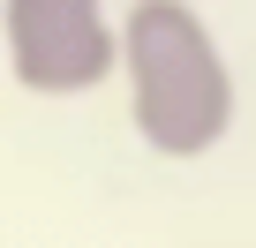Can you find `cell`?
<instances>
[{"label":"cell","mask_w":256,"mask_h":248,"mask_svg":"<svg viewBox=\"0 0 256 248\" xmlns=\"http://www.w3.org/2000/svg\"><path fill=\"white\" fill-rule=\"evenodd\" d=\"M120 83H128V120L158 158H211L234 136L241 83L196 0H128Z\"/></svg>","instance_id":"6da1fadb"},{"label":"cell","mask_w":256,"mask_h":248,"mask_svg":"<svg viewBox=\"0 0 256 248\" xmlns=\"http://www.w3.org/2000/svg\"><path fill=\"white\" fill-rule=\"evenodd\" d=\"M0 45L30 98H90L120 75V15L106 0H0Z\"/></svg>","instance_id":"7a4b0ae2"}]
</instances>
